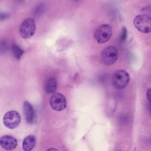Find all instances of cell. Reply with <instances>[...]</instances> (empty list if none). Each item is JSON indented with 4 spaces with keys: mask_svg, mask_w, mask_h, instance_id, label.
Wrapping results in <instances>:
<instances>
[{
    "mask_svg": "<svg viewBox=\"0 0 151 151\" xmlns=\"http://www.w3.org/2000/svg\"><path fill=\"white\" fill-rule=\"evenodd\" d=\"M130 78L128 73L123 70L116 71L113 74L111 82L112 86L117 89H122L128 85Z\"/></svg>",
    "mask_w": 151,
    "mask_h": 151,
    "instance_id": "6da1fadb",
    "label": "cell"
},
{
    "mask_svg": "<svg viewBox=\"0 0 151 151\" xmlns=\"http://www.w3.org/2000/svg\"><path fill=\"white\" fill-rule=\"evenodd\" d=\"M135 27L139 31L143 33L151 32V18L145 14L137 16L133 21Z\"/></svg>",
    "mask_w": 151,
    "mask_h": 151,
    "instance_id": "7a4b0ae2",
    "label": "cell"
},
{
    "mask_svg": "<svg viewBox=\"0 0 151 151\" xmlns=\"http://www.w3.org/2000/svg\"><path fill=\"white\" fill-rule=\"evenodd\" d=\"M112 35V30L110 26L103 24L96 29L94 33V36L98 43L102 44L109 40Z\"/></svg>",
    "mask_w": 151,
    "mask_h": 151,
    "instance_id": "3957f363",
    "label": "cell"
},
{
    "mask_svg": "<svg viewBox=\"0 0 151 151\" xmlns=\"http://www.w3.org/2000/svg\"><path fill=\"white\" fill-rule=\"evenodd\" d=\"M36 25L32 18H27L24 20L19 27L20 36L24 39H27L32 36L35 32Z\"/></svg>",
    "mask_w": 151,
    "mask_h": 151,
    "instance_id": "277c9868",
    "label": "cell"
},
{
    "mask_svg": "<svg viewBox=\"0 0 151 151\" xmlns=\"http://www.w3.org/2000/svg\"><path fill=\"white\" fill-rule=\"evenodd\" d=\"M118 55V50L115 47L112 46L107 47L102 52L101 62L104 65H111L116 60Z\"/></svg>",
    "mask_w": 151,
    "mask_h": 151,
    "instance_id": "5b68a950",
    "label": "cell"
},
{
    "mask_svg": "<svg viewBox=\"0 0 151 151\" xmlns=\"http://www.w3.org/2000/svg\"><path fill=\"white\" fill-rule=\"evenodd\" d=\"M21 120L20 114L14 110L9 111L6 112L3 118V122L4 125L11 129L17 127L20 123Z\"/></svg>",
    "mask_w": 151,
    "mask_h": 151,
    "instance_id": "8992f818",
    "label": "cell"
},
{
    "mask_svg": "<svg viewBox=\"0 0 151 151\" xmlns=\"http://www.w3.org/2000/svg\"><path fill=\"white\" fill-rule=\"evenodd\" d=\"M52 108L57 111H61L66 107L67 103L64 96L61 93L56 92L54 93L50 99Z\"/></svg>",
    "mask_w": 151,
    "mask_h": 151,
    "instance_id": "52a82bcc",
    "label": "cell"
},
{
    "mask_svg": "<svg viewBox=\"0 0 151 151\" xmlns=\"http://www.w3.org/2000/svg\"><path fill=\"white\" fill-rule=\"evenodd\" d=\"M23 110L26 120L29 124L35 123L36 117L32 106L28 102L25 101L23 104Z\"/></svg>",
    "mask_w": 151,
    "mask_h": 151,
    "instance_id": "ba28073f",
    "label": "cell"
},
{
    "mask_svg": "<svg viewBox=\"0 0 151 151\" xmlns=\"http://www.w3.org/2000/svg\"><path fill=\"white\" fill-rule=\"evenodd\" d=\"M1 146L6 150H11L14 149L17 146V141L14 137L9 135H5L0 139Z\"/></svg>",
    "mask_w": 151,
    "mask_h": 151,
    "instance_id": "9c48e42d",
    "label": "cell"
},
{
    "mask_svg": "<svg viewBox=\"0 0 151 151\" xmlns=\"http://www.w3.org/2000/svg\"><path fill=\"white\" fill-rule=\"evenodd\" d=\"M36 138L33 135H29L26 137L23 140L22 147L24 151H31L34 148L35 144Z\"/></svg>",
    "mask_w": 151,
    "mask_h": 151,
    "instance_id": "30bf717a",
    "label": "cell"
},
{
    "mask_svg": "<svg viewBox=\"0 0 151 151\" xmlns=\"http://www.w3.org/2000/svg\"><path fill=\"white\" fill-rule=\"evenodd\" d=\"M57 83L56 80L53 78L47 79L45 82L44 89L45 92L48 94H52L56 91Z\"/></svg>",
    "mask_w": 151,
    "mask_h": 151,
    "instance_id": "8fae6325",
    "label": "cell"
},
{
    "mask_svg": "<svg viewBox=\"0 0 151 151\" xmlns=\"http://www.w3.org/2000/svg\"><path fill=\"white\" fill-rule=\"evenodd\" d=\"M11 47L15 58L18 60H19L24 53V50L15 43L12 45Z\"/></svg>",
    "mask_w": 151,
    "mask_h": 151,
    "instance_id": "7c38bea8",
    "label": "cell"
},
{
    "mask_svg": "<svg viewBox=\"0 0 151 151\" xmlns=\"http://www.w3.org/2000/svg\"><path fill=\"white\" fill-rule=\"evenodd\" d=\"M44 7L43 4H40L36 7L35 10V13L36 14H40L44 10Z\"/></svg>",
    "mask_w": 151,
    "mask_h": 151,
    "instance_id": "4fadbf2b",
    "label": "cell"
},
{
    "mask_svg": "<svg viewBox=\"0 0 151 151\" xmlns=\"http://www.w3.org/2000/svg\"><path fill=\"white\" fill-rule=\"evenodd\" d=\"M10 13L8 12H3L0 14V19L1 20H4L8 18L10 16Z\"/></svg>",
    "mask_w": 151,
    "mask_h": 151,
    "instance_id": "5bb4252c",
    "label": "cell"
},
{
    "mask_svg": "<svg viewBox=\"0 0 151 151\" xmlns=\"http://www.w3.org/2000/svg\"><path fill=\"white\" fill-rule=\"evenodd\" d=\"M127 30L126 28L123 27L122 28L121 35V39L122 41L125 40L127 36Z\"/></svg>",
    "mask_w": 151,
    "mask_h": 151,
    "instance_id": "9a60e30c",
    "label": "cell"
},
{
    "mask_svg": "<svg viewBox=\"0 0 151 151\" xmlns=\"http://www.w3.org/2000/svg\"><path fill=\"white\" fill-rule=\"evenodd\" d=\"M6 44L5 41H2L0 43V53H3L6 51Z\"/></svg>",
    "mask_w": 151,
    "mask_h": 151,
    "instance_id": "2e32d148",
    "label": "cell"
},
{
    "mask_svg": "<svg viewBox=\"0 0 151 151\" xmlns=\"http://www.w3.org/2000/svg\"><path fill=\"white\" fill-rule=\"evenodd\" d=\"M146 95L148 99L151 104V88H149L147 90Z\"/></svg>",
    "mask_w": 151,
    "mask_h": 151,
    "instance_id": "e0dca14e",
    "label": "cell"
},
{
    "mask_svg": "<svg viewBox=\"0 0 151 151\" xmlns=\"http://www.w3.org/2000/svg\"><path fill=\"white\" fill-rule=\"evenodd\" d=\"M46 151H58L56 149L54 148H50L48 149Z\"/></svg>",
    "mask_w": 151,
    "mask_h": 151,
    "instance_id": "ac0fdd59",
    "label": "cell"
},
{
    "mask_svg": "<svg viewBox=\"0 0 151 151\" xmlns=\"http://www.w3.org/2000/svg\"><path fill=\"white\" fill-rule=\"evenodd\" d=\"M150 113H151V107H150Z\"/></svg>",
    "mask_w": 151,
    "mask_h": 151,
    "instance_id": "d6986e66",
    "label": "cell"
},
{
    "mask_svg": "<svg viewBox=\"0 0 151 151\" xmlns=\"http://www.w3.org/2000/svg\"><path fill=\"white\" fill-rule=\"evenodd\" d=\"M121 151V150H117V151Z\"/></svg>",
    "mask_w": 151,
    "mask_h": 151,
    "instance_id": "ffe728a7",
    "label": "cell"
}]
</instances>
